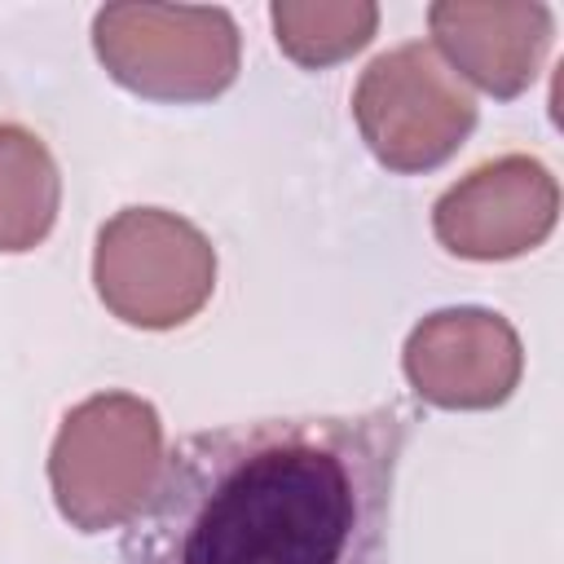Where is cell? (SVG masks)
<instances>
[{"label":"cell","mask_w":564,"mask_h":564,"mask_svg":"<svg viewBox=\"0 0 564 564\" xmlns=\"http://www.w3.org/2000/svg\"><path fill=\"white\" fill-rule=\"evenodd\" d=\"M410 414H273L181 436L123 564H388Z\"/></svg>","instance_id":"1"},{"label":"cell","mask_w":564,"mask_h":564,"mask_svg":"<svg viewBox=\"0 0 564 564\" xmlns=\"http://www.w3.org/2000/svg\"><path fill=\"white\" fill-rule=\"evenodd\" d=\"M159 467L163 419L132 392H97L70 405L48 449L53 502L79 533L123 529L150 498Z\"/></svg>","instance_id":"2"},{"label":"cell","mask_w":564,"mask_h":564,"mask_svg":"<svg viewBox=\"0 0 564 564\" xmlns=\"http://www.w3.org/2000/svg\"><path fill=\"white\" fill-rule=\"evenodd\" d=\"M93 48L106 75L145 101H212L242 62L238 22L198 4H106Z\"/></svg>","instance_id":"3"},{"label":"cell","mask_w":564,"mask_h":564,"mask_svg":"<svg viewBox=\"0 0 564 564\" xmlns=\"http://www.w3.org/2000/svg\"><path fill=\"white\" fill-rule=\"evenodd\" d=\"M93 286L110 317L141 330L185 326L216 291V247L163 207H123L97 229Z\"/></svg>","instance_id":"4"},{"label":"cell","mask_w":564,"mask_h":564,"mask_svg":"<svg viewBox=\"0 0 564 564\" xmlns=\"http://www.w3.org/2000/svg\"><path fill=\"white\" fill-rule=\"evenodd\" d=\"M352 119L388 172L414 176L458 154L476 128V97L432 44L410 40L361 70L352 88Z\"/></svg>","instance_id":"5"},{"label":"cell","mask_w":564,"mask_h":564,"mask_svg":"<svg viewBox=\"0 0 564 564\" xmlns=\"http://www.w3.org/2000/svg\"><path fill=\"white\" fill-rule=\"evenodd\" d=\"M560 216V185L533 154H502L471 167L432 207V234L463 260H511L542 247Z\"/></svg>","instance_id":"6"},{"label":"cell","mask_w":564,"mask_h":564,"mask_svg":"<svg viewBox=\"0 0 564 564\" xmlns=\"http://www.w3.org/2000/svg\"><path fill=\"white\" fill-rule=\"evenodd\" d=\"M401 370L436 410H494L520 388L524 348L494 308H441L410 330Z\"/></svg>","instance_id":"7"},{"label":"cell","mask_w":564,"mask_h":564,"mask_svg":"<svg viewBox=\"0 0 564 564\" xmlns=\"http://www.w3.org/2000/svg\"><path fill=\"white\" fill-rule=\"evenodd\" d=\"M427 26L454 75H467L498 101L520 97L538 79L555 40V13L542 0H436Z\"/></svg>","instance_id":"8"},{"label":"cell","mask_w":564,"mask_h":564,"mask_svg":"<svg viewBox=\"0 0 564 564\" xmlns=\"http://www.w3.org/2000/svg\"><path fill=\"white\" fill-rule=\"evenodd\" d=\"M62 207V172L48 145L22 128L0 123V251L18 256L48 238Z\"/></svg>","instance_id":"9"},{"label":"cell","mask_w":564,"mask_h":564,"mask_svg":"<svg viewBox=\"0 0 564 564\" xmlns=\"http://www.w3.org/2000/svg\"><path fill=\"white\" fill-rule=\"evenodd\" d=\"M278 48L304 66L326 70L361 53L379 31V4L370 0H273L269 4Z\"/></svg>","instance_id":"10"}]
</instances>
